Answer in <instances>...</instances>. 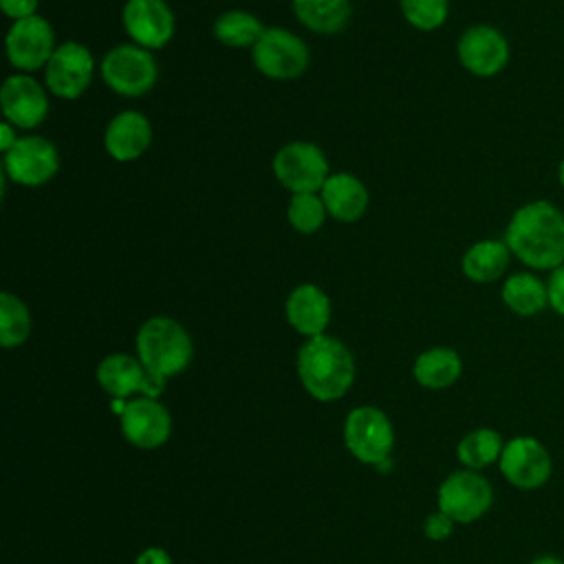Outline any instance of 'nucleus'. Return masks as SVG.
I'll list each match as a JSON object with an SVG mask.
<instances>
[{
    "label": "nucleus",
    "instance_id": "1",
    "mask_svg": "<svg viewBox=\"0 0 564 564\" xmlns=\"http://www.w3.org/2000/svg\"><path fill=\"white\" fill-rule=\"evenodd\" d=\"M502 240L524 267L551 273L564 264V212L551 200H529L511 214Z\"/></svg>",
    "mask_w": 564,
    "mask_h": 564
},
{
    "label": "nucleus",
    "instance_id": "2",
    "mask_svg": "<svg viewBox=\"0 0 564 564\" xmlns=\"http://www.w3.org/2000/svg\"><path fill=\"white\" fill-rule=\"evenodd\" d=\"M297 375L302 386L317 401H335L348 392L355 379L350 350L335 337L317 335L297 352Z\"/></svg>",
    "mask_w": 564,
    "mask_h": 564
},
{
    "label": "nucleus",
    "instance_id": "3",
    "mask_svg": "<svg viewBox=\"0 0 564 564\" xmlns=\"http://www.w3.org/2000/svg\"><path fill=\"white\" fill-rule=\"evenodd\" d=\"M137 355L148 372L167 379L189 366L194 357V344L176 319L159 315L150 317L139 328Z\"/></svg>",
    "mask_w": 564,
    "mask_h": 564
},
{
    "label": "nucleus",
    "instance_id": "4",
    "mask_svg": "<svg viewBox=\"0 0 564 564\" xmlns=\"http://www.w3.org/2000/svg\"><path fill=\"white\" fill-rule=\"evenodd\" d=\"M101 77L117 95L141 97L156 84L159 68L148 48L117 44L101 59Z\"/></svg>",
    "mask_w": 564,
    "mask_h": 564
},
{
    "label": "nucleus",
    "instance_id": "5",
    "mask_svg": "<svg viewBox=\"0 0 564 564\" xmlns=\"http://www.w3.org/2000/svg\"><path fill=\"white\" fill-rule=\"evenodd\" d=\"M251 59L256 68L269 79L289 82L300 77L311 62L308 46L302 37L286 29H264L260 40L251 48Z\"/></svg>",
    "mask_w": 564,
    "mask_h": 564
},
{
    "label": "nucleus",
    "instance_id": "6",
    "mask_svg": "<svg viewBox=\"0 0 564 564\" xmlns=\"http://www.w3.org/2000/svg\"><path fill=\"white\" fill-rule=\"evenodd\" d=\"M273 174L291 194H317L328 174L324 152L308 141H293L273 156Z\"/></svg>",
    "mask_w": 564,
    "mask_h": 564
},
{
    "label": "nucleus",
    "instance_id": "7",
    "mask_svg": "<svg viewBox=\"0 0 564 564\" xmlns=\"http://www.w3.org/2000/svg\"><path fill=\"white\" fill-rule=\"evenodd\" d=\"M344 441L350 454L361 463L381 465L383 460H388L394 445L390 419L372 405L355 408L346 416Z\"/></svg>",
    "mask_w": 564,
    "mask_h": 564
},
{
    "label": "nucleus",
    "instance_id": "8",
    "mask_svg": "<svg viewBox=\"0 0 564 564\" xmlns=\"http://www.w3.org/2000/svg\"><path fill=\"white\" fill-rule=\"evenodd\" d=\"M59 170V154L53 141L40 134L20 137L11 150L4 152L2 172L13 183L24 187H37L48 183Z\"/></svg>",
    "mask_w": 564,
    "mask_h": 564
},
{
    "label": "nucleus",
    "instance_id": "9",
    "mask_svg": "<svg viewBox=\"0 0 564 564\" xmlns=\"http://www.w3.org/2000/svg\"><path fill=\"white\" fill-rule=\"evenodd\" d=\"M494 489L485 476L474 469L449 474L438 487V511L447 513L454 522H474L489 511Z\"/></svg>",
    "mask_w": 564,
    "mask_h": 564
},
{
    "label": "nucleus",
    "instance_id": "10",
    "mask_svg": "<svg viewBox=\"0 0 564 564\" xmlns=\"http://www.w3.org/2000/svg\"><path fill=\"white\" fill-rule=\"evenodd\" d=\"M498 465L502 476L518 489H538L553 471L549 449L533 436H516L507 441Z\"/></svg>",
    "mask_w": 564,
    "mask_h": 564
},
{
    "label": "nucleus",
    "instance_id": "11",
    "mask_svg": "<svg viewBox=\"0 0 564 564\" xmlns=\"http://www.w3.org/2000/svg\"><path fill=\"white\" fill-rule=\"evenodd\" d=\"M456 51L463 68L476 77L498 75L511 55L505 33L491 24H474L465 29Z\"/></svg>",
    "mask_w": 564,
    "mask_h": 564
},
{
    "label": "nucleus",
    "instance_id": "12",
    "mask_svg": "<svg viewBox=\"0 0 564 564\" xmlns=\"http://www.w3.org/2000/svg\"><path fill=\"white\" fill-rule=\"evenodd\" d=\"M93 70L95 59L90 51L79 42H64L44 66V79L55 97L77 99L90 86Z\"/></svg>",
    "mask_w": 564,
    "mask_h": 564
},
{
    "label": "nucleus",
    "instance_id": "13",
    "mask_svg": "<svg viewBox=\"0 0 564 564\" xmlns=\"http://www.w3.org/2000/svg\"><path fill=\"white\" fill-rule=\"evenodd\" d=\"M4 44L11 66L26 73L46 66L57 48L53 26L42 15L15 20L7 33Z\"/></svg>",
    "mask_w": 564,
    "mask_h": 564
},
{
    "label": "nucleus",
    "instance_id": "14",
    "mask_svg": "<svg viewBox=\"0 0 564 564\" xmlns=\"http://www.w3.org/2000/svg\"><path fill=\"white\" fill-rule=\"evenodd\" d=\"M121 18L132 42L148 51L163 48L174 35L176 22L165 0H128Z\"/></svg>",
    "mask_w": 564,
    "mask_h": 564
},
{
    "label": "nucleus",
    "instance_id": "15",
    "mask_svg": "<svg viewBox=\"0 0 564 564\" xmlns=\"http://www.w3.org/2000/svg\"><path fill=\"white\" fill-rule=\"evenodd\" d=\"M0 106L4 121L15 128H37L48 115L44 88L29 75H9L0 88Z\"/></svg>",
    "mask_w": 564,
    "mask_h": 564
},
{
    "label": "nucleus",
    "instance_id": "16",
    "mask_svg": "<svg viewBox=\"0 0 564 564\" xmlns=\"http://www.w3.org/2000/svg\"><path fill=\"white\" fill-rule=\"evenodd\" d=\"M121 430L126 438L143 449L163 445L172 432L170 412L154 399L141 397L126 405L121 414Z\"/></svg>",
    "mask_w": 564,
    "mask_h": 564
},
{
    "label": "nucleus",
    "instance_id": "17",
    "mask_svg": "<svg viewBox=\"0 0 564 564\" xmlns=\"http://www.w3.org/2000/svg\"><path fill=\"white\" fill-rule=\"evenodd\" d=\"M152 141V126L145 115L137 110H123L115 115L106 128L104 145L115 161L139 159Z\"/></svg>",
    "mask_w": 564,
    "mask_h": 564
},
{
    "label": "nucleus",
    "instance_id": "18",
    "mask_svg": "<svg viewBox=\"0 0 564 564\" xmlns=\"http://www.w3.org/2000/svg\"><path fill=\"white\" fill-rule=\"evenodd\" d=\"M286 319L289 324L306 337L324 335L330 322V300L315 284H300L286 297Z\"/></svg>",
    "mask_w": 564,
    "mask_h": 564
},
{
    "label": "nucleus",
    "instance_id": "19",
    "mask_svg": "<svg viewBox=\"0 0 564 564\" xmlns=\"http://www.w3.org/2000/svg\"><path fill=\"white\" fill-rule=\"evenodd\" d=\"M319 196L326 205V212L339 223L359 220L366 214L370 200L366 185L348 172L330 174L319 189Z\"/></svg>",
    "mask_w": 564,
    "mask_h": 564
},
{
    "label": "nucleus",
    "instance_id": "20",
    "mask_svg": "<svg viewBox=\"0 0 564 564\" xmlns=\"http://www.w3.org/2000/svg\"><path fill=\"white\" fill-rule=\"evenodd\" d=\"M511 262V251L505 240H494L485 238L474 242L460 260V269L467 280L478 282V284H489L496 282L505 275Z\"/></svg>",
    "mask_w": 564,
    "mask_h": 564
},
{
    "label": "nucleus",
    "instance_id": "21",
    "mask_svg": "<svg viewBox=\"0 0 564 564\" xmlns=\"http://www.w3.org/2000/svg\"><path fill=\"white\" fill-rule=\"evenodd\" d=\"M500 297L505 306L520 317L538 315L549 306L546 282L531 271H518L507 275L502 282Z\"/></svg>",
    "mask_w": 564,
    "mask_h": 564
},
{
    "label": "nucleus",
    "instance_id": "22",
    "mask_svg": "<svg viewBox=\"0 0 564 564\" xmlns=\"http://www.w3.org/2000/svg\"><path fill=\"white\" fill-rule=\"evenodd\" d=\"M145 377H148L145 366L139 359L123 352L108 355L97 366L99 386L115 399H126L132 392H141Z\"/></svg>",
    "mask_w": 564,
    "mask_h": 564
},
{
    "label": "nucleus",
    "instance_id": "23",
    "mask_svg": "<svg viewBox=\"0 0 564 564\" xmlns=\"http://www.w3.org/2000/svg\"><path fill=\"white\" fill-rule=\"evenodd\" d=\"M295 18L315 33L341 31L352 13L350 0H293Z\"/></svg>",
    "mask_w": 564,
    "mask_h": 564
},
{
    "label": "nucleus",
    "instance_id": "24",
    "mask_svg": "<svg viewBox=\"0 0 564 564\" xmlns=\"http://www.w3.org/2000/svg\"><path fill=\"white\" fill-rule=\"evenodd\" d=\"M463 370V361L452 348H430L414 361V379L430 390L449 388Z\"/></svg>",
    "mask_w": 564,
    "mask_h": 564
},
{
    "label": "nucleus",
    "instance_id": "25",
    "mask_svg": "<svg viewBox=\"0 0 564 564\" xmlns=\"http://www.w3.org/2000/svg\"><path fill=\"white\" fill-rule=\"evenodd\" d=\"M214 35L218 37V42H223L225 46L231 48H247L260 40V35L264 33L262 22L247 11H225L216 18L214 22Z\"/></svg>",
    "mask_w": 564,
    "mask_h": 564
},
{
    "label": "nucleus",
    "instance_id": "26",
    "mask_svg": "<svg viewBox=\"0 0 564 564\" xmlns=\"http://www.w3.org/2000/svg\"><path fill=\"white\" fill-rule=\"evenodd\" d=\"M502 436L496 430L489 427H480L474 430L469 434L463 436V441L458 443L456 452L463 465H467L469 469H480L491 465L494 460H500L502 454Z\"/></svg>",
    "mask_w": 564,
    "mask_h": 564
},
{
    "label": "nucleus",
    "instance_id": "27",
    "mask_svg": "<svg viewBox=\"0 0 564 564\" xmlns=\"http://www.w3.org/2000/svg\"><path fill=\"white\" fill-rule=\"evenodd\" d=\"M31 333V315L26 304L9 293H0V344L4 348H13L26 341Z\"/></svg>",
    "mask_w": 564,
    "mask_h": 564
},
{
    "label": "nucleus",
    "instance_id": "28",
    "mask_svg": "<svg viewBox=\"0 0 564 564\" xmlns=\"http://www.w3.org/2000/svg\"><path fill=\"white\" fill-rule=\"evenodd\" d=\"M326 205L319 194H293L286 216L295 231L300 234H313L324 225L326 218Z\"/></svg>",
    "mask_w": 564,
    "mask_h": 564
},
{
    "label": "nucleus",
    "instance_id": "29",
    "mask_svg": "<svg viewBox=\"0 0 564 564\" xmlns=\"http://www.w3.org/2000/svg\"><path fill=\"white\" fill-rule=\"evenodd\" d=\"M399 7L419 31H436L449 15V0H399Z\"/></svg>",
    "mask_w": 564,
    "mask_h": 564
},
{
    "label": "nucleus",
    "instance_id": "30",
    "mask_svg": "<svg viewBox=\"0 0 564 564\" xmlns=\"http://www.w3.org/2000/svg\"><path fill=\"white\" fill-rule=\"evenodd\" d=\"M546 289H549V306L564 317V264H560L549 273Z\"/></svg>",
    "mask_w": 564,
    "mask_h": 564
},
{
    "label": "nucleus",
    "instance_id": "31",
    "mask_svg": "<svg viewBox=\"0 0 564 564\" xmlns=\"http://www.w3.org/2000/svg\"><path fill=\"white\" fill-rule=\"evenodd\" d=\"M452 529H454V520L443 511L432 513L425 520V535L430 540H445L452 533Z\"/></svg>",
    "mask_w": 564,
    "mask_h": 564
},
{
    "label": "nucleus",
    "instance_id": "32",
    "mask_svg": "<svg viewBox=\"0 0 564 564\" xmlns=\"http://www.w3.org/2000/svg\"><path fill=\"white\" fill-rule=\"evenodd\" d=\"M0 7L4 11V15L13 18V20H24L31 15H37V0H0Z\"/></svg>",
    "mask_w": 564,
    "mask_h": 564
},
{
    "label": "nucleus",
    "instance_id": "33",
    "mask_svg": "<svg viewBox=\"0 0 564 564\" xmlns=\"http://www.w3.org/2000/svg\"><path fill=\"white\" fill-rule=\"evenodd\" d=\"M137 564H172V557L163 549L150 546L137 557Z\"/></svg>",
    "mask_w": 564,
    "mask_h": 564
},
{
    "label": "nucleus",
    "instance_id": "34",
    "mask_svg": "<svg viewBox=\"0 0 564 564\" xmlns=\"http://www.w3.org/2000/svg\"><path fill=\"white\" fill-rule=\"evenodd\" d=\"M163 388H165V377H159V375H154V372H148V377H145V381H143L141 392H143L145 397L154 399L156 394H161V392H163Z\"/></svg>",
    "mask_w": 564,
    "mask_h": 564
},
{
    "label": "nucleus",
    "instance_id": "35",
    "mask_svg": "<svg viewBox=\"0 0 564 564\" xmlns=\"http://www.w3.org/2000/svg\"><path fill=\"white\" fill-rule=\"evenodd\" d=\"M13 128H15V126H11L9 121H2V123H0V148H2V152L11 150V145L20 139V137L13 132Z\"/></svg>",
    "mask_w": 564,
    "mask_h": 564
},
{
    "label": "nucleus",
    "instance_id": "36",
    "mask_svg": "<svg viewBox=\"0 0 564 564\" xmlns=\"http://www.w3.org/2000/svg\"><path fill=\"white\" fill-rule=\"evenodd\" d=\"M531 564H564L562 557H555V555H540L535 557Z\"/></svg>",
    "mask_w": 564,
    "mask_h": 564
},
{
    "label": "nucleus",
    "instance_id": "37",
    "mask_svg": "<svg viewBox=\"0 0 564 564\" xmlns=\"http://www.w3.org/2000/svg\"><path fill=\"white\" fill-rule=\"evenodd\" d=\"M557 183H560V187L564 189V156H562V161H560V165H557Z\"/></svg>",
    "mask_w": 564,
    "mask_h": 564
}]
</instances>
